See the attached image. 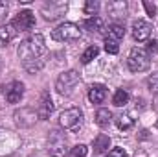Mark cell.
I'll use <instances>...</instances> for the list:
<instances>
[{
	"label": "cell",
	"instance_id": "3957f363",
	"mask_svg": "<svg viewBox=\"0 0 158 157\" xmlns=\"http://www.w3.org/2000/svg\"><path fill=\"white\" fill-rule=\"evenodd\" d=\"M59 124H61V128H64L68 131H77L81 128V124H83V111L79 107L64 109L59 115Z\"/></svg>",
	"mask_w": 158,
	"mask_h": 157
},
{
	"label": "cell",
	"instance_id": "7a4b0ae2",
	"mask_svg": "<svg viewBox=\"0 0 158 157\" xmlns=\"http://www.w3.org/2000/svg\"><path fill=\"white\" fill-rule=\"evenodd\" d=\"M127 65H129V70H131V72H143V70H147L149 65H151V59H149L147 50L142 48V46L131 48Z\"/></svg>",
	"mask_w": 158,
	"mask_h": 157
},
{
	"label": "cell",
	"instance_id": "9a60e30c",
	"mask_svg": "<svg viewBox=\"0 0 158 157\" xmlns=\"http://www.w3.org/2000/svg\"><path fill=\"white\" fill-rule=\"evenodd\" d=\"M85 28L86 30H90V32H96V34H101L103 30H105V20L101 19V17H90V19H86L85 20Z\"/></svg>",
	"mask_w": 158,
	"mask_h": 157
},
{
	"label": "cell",
	"instance_id": "9c48e42d",
	"mask_svg": "<svg viewBox=\"0 0 158 157\" xmlns=\"http://www.w3.org/2000/svg\"><path fill=\"white\" fill-rule=\"evenodd\" d=\"M151 32H153V26L143 20V19H138L132 22V37L138 41V43H143L151 37Z\"/></svg>",
	"mask_w": 158,
	"mask_h": 157
},
{
	"label": "cell",
	"instance_id": "ba28073f",
	"mask_svg": "<svg viewBox=\"0 0 158 157\" xmlns=\"http://www.w3.org/2000/svg\"><path fill=\"white\" fill-rule=\"evenodd\" d=\"M13 118H15L17 126H20V128H31V126L35 124V120L39 118V115H37V111L31 109V107H20V109L15 111Z\"/></svg>",
	"mask_w": 158,
	"mask_h": 157
},
{
	"label": "cell",
	"instance_id": "484cf974",
	"mask_svg": "<svg viewBox=\"0 0 158 157\" xmlns=\"http://www.w3.org/2000/svg\"><path fill=\"white\" fill-rule=\"evenodd\" d=\"M143 7H145V11H147V15L153 19L155 15H156V6L155 4H151V2H147V0H143Z\"/></svg>",
	"mask_w": 158,
	"mask_h": 157
},
{
	"label": "cell",
	"instance_id": "277c9868",
	"mask_svg": "<svg viewBox=\"0 0 158 157\" xmlns=\"http://www.w3.org/2000/svg\"><path fill=\"white\" fill-rule=\"evenodd\" d=\"M77 83H79V72L77 70H66V72H63V74L57 78L55 89H57L59 94L66 96V94H72V92H74V89L77 87Z\"/></svg>",
	"mask_w": 158,
	"mask_h": 157
},
{
	"label": "cell",
	"instance_id": "83f0119b",
	"mask_svg": "<svg viewBox=\"0 0 158 157\" xmlns=\"http://www.w3.org/2000/svg\"><path fill=\"white\" fill-rule=\"evenodd\" d=\"M158 50V46H156V41L153 39V41H149L147 43V54H155Z\"/></svg>",
	"mask_w": 158,
	"mask_h": 157
},
{
	"label": "cell",
	"instance_id": "e0dca14e",
	"mask_svg": "<svg viewBox=\"0 0 158 157\" xmlns=\"http://www.w3.org/2000/svg\"><path fill=\"white\" fill-rule=\"evenodd\" d=\"M116 126H118L121 131H127V129H131L134 126V118L131 117L129 113H123V115H119L116 118Z\"/></svg>",
	"mask_w": 158,
	"mask_h": 157
},
{
	"label": "cell",
	"instance_id": "7c38bea8",
	"mask_svg": "<svg viewBox=\"0 0 158 157\" xmlns=\"http://www.w3.org/2000/svg\"><path fill=\"white\" fill-rule=\"evenodd\" d=\"M92 146H94V154H105V152L110 148V137L105 135V133H99V135L94 139Z\"/></svg>",
	"mask_w": 158,
	"mask_h": 157
},
{
	"label": "cell",
	"instance_id": "f1b7e54d",
	"mask_svg": "<svg viewBox=\"0 0 158 157\" xmlns=\"http://www.w3.org/2000/svg\"><path fill=\"white\" fill-rule=\"evenodd\" d=\"M153 109H155V111L158 113V94L155 96V100H153Z\"/></svg>",
	"mask_w": 158,
	"mask_h": 157
},
{
	"label": "cell",
	"instance_id": "ac0fdd59",
	"mask_svg": "<svg viewBox=\"0 0 158 157\" xmlns=\"http://www.w3.org/2000/svg\"><path fill=\"white\" fill-rule=\"evenodd\" d=\"M107 9H109V15H112V17H125L127 6H125V2H110L107 6Z\"/></svg>",
	"mask_w": 158,
	"mask_h": 157
},
{
	"label": "cell",
	"instance_id": "d6986e66",
	"mask_svg": "<svg viewBox=\"0 0 158 157\" xmlns=\"http://www.w3.org/2000/svg\"><path fill=\"white\" fill-rule=\"evenodd\" d=\"M127 102H129V92H127L125 89H118V91L114 92L112 104H114L116 107H123V105H125Z\"/></svg>",
	"mask_w": 158,
	"mask_h": 157
},
{
	"label": "cell",
	"instance_id": "52a82bcc",
	"mask_svg": "<svg viewBox=\"0 0 158 157\" xmlns=\"http://www.w3.org/2000/svg\"><path fill=\"white\" fill-rule=\"evenodd\" d=\"M0 91H2L4 98L9 104H19L20 98H22V94H24V83H20V81H9V83L2 85Z\"/></svg>",
	"mask_w": 158,
	"mask_h": 157
},
{
	"label": "cell",
	"instance_id": "5b68a950",
	"mask_svg": "<svg viewBox=\"0 0 158 157\" xmlns=\"http://www.w3.org/2000/svg\"><path fill=\"white\" fill-rule=\"evenodd\" d=\"M81 37V30H79L77 24L74 22H63L59 24L53 32H52V39L59 41V43H64V41H77Z\"/></svg>",
	"mask_w": 158,
	"mask_h": 157
},
{
	"label": "cell",
	"instance_id": "4316f807",
	"mask_svg": "<svg viewBox=\"0 0 158 157\" xmlns=\"http://www.w3.org/2000/svg\"><path fill=\"white\" fill-rule=\"evenodd\" d=\"M7 11H9V9H7V4L0 0V22H2V20H6V17H7Z\"/></svg>",
	"mask_w": 158,
	"mask_h": 157
},
{
	"label": "cell",
	"instance_id": "2e32d148",
	"mask_svg": "<svg viewBox=\"0 0 158 157\" xmlns=\"http://www.w3.org/2000/svg\"><path fill=\"white\" fill-rule=\"evenodd\" d=\"M110 122H112V113H110L109 109L101 107V109L96 111V124H98L99 128H107Z\"/></svg>",
	"mask_w": 158,
	"mask_h": 157
},
{
	"label": "cell",
	"instance_id": "44dd1931",
	"mask_svg": "<svg viewBox=\"0 0 158 157\" xmlns=\"http://www.w3.org/2000/svg\"><path fill=\"white\" fill-rule=\"evenodd\" d=\"M98 9H99V2H98V0H86V4H85V13H86V15L96 17Z\"/></svg>",
	"mask_w": 158,
	"mask_h": 157
},
{
	"label": "cell",
	"instance_id": "8992f818",
	"mask_svg": "<svg viewBox=\"0 0 158 157\" xmlns=\"http://www.w3.org/2000/svg\"><path fill=\"white\" fill-rule=\"evenodd\" d=\"M11 24H13V28L17 32H28V30H31L35 26V15L30 9H22V11L17 13V17L13 19Z\"/></svg>",
	"mask_w": 158,
	"mask_h": 157
},
{
	"label": "cell",
	"instance_id": "7402d4cb",
	"mask_svg": "<svg viewBox=\"0 0 158 157\" xmlns=\"http://www.w3.org/2000/svg\"><path fill=\"white\" fill-rule=\"evenodd\" d=\"M86 154H88V148L85 144H77V146H74L70 150L68 157H86Z\"/></svg>",
	"mask_w": 158,
	"mask_h": 157
},
{
	"label": "cell",
	"instance_id": "603a6c76",
	"mask_svg": "<svg viewBox=\"0 0 158 157\" xmlns=\"http://www.w3.org/2000/svg\"><path fill=\"white\" fill-rule=\"evenodd\" d=\"M147 87H149L151 92H158V72H153L147 78Z\"/></svg>",
	"mask_w": 158,
	"mask_h": 157
},
{
	"label": "cell",
	"instance_id": "ffe728a7",
	"mask_svg": "<svg viewBox=\"0 0 158 157\" xmlns=\"http://www.w3.org/2000/svg\"><path fill=\"white\" fill-rule=\"evenodd\" d=\"M98 54H99V48H98V46H88V48L83 52V56H81V63H83V65H88L94 57H98Z\"/></svg>",
	"mask_w": 158,
	"mask_h": 157
},
{
	"label": "cell",
	"instance_id": "cb8c5ba5",
	"mask_svg": "<svg viewBox=\"0 0 158 157\" xmlns=\"http://www.w3.org/2000/svg\"><path fill=\"white\" fill-rule=\"evenodd\" d=\"M105 52L107 54H112V56H116L119 52V46H118V43H114V41H105Z\"/></svg>",
	"mask_w": 158,
	"mask_h": 157
},
{
	"label": "cell",
	"instance_id": "5bb4252c",
	"mask_svg": "<svg viewBox=\"0 0 158 157\" xmlns=\"http://www.w3.org/2000/svg\"><path fill=\"white\" fill-rule=\"evenodd\" d=\"M123 37H125V28H123V24L114 22V24L109 26V30H107V39L109 41L118 43V41H121Z\"/></svg>",
	"mask_w": 158,
	"mask_h": 157
},
{
	"label": "cell",
	"instance_id": "8fae6325",
	"mask_svg": "<svg viewBox=\"0 0 158 157\" xmlns=\"http://www.w3.org/2000/svg\"><path fill=\"white\" fill-rule=\"evenodd\" d=\"M107 98V87L105 85H92L88 91V100L92 104H103Z\"/></svg>",
	"mask_w": 158,
	"mask_h": 157
},
{
	"label": "cell",
	"instance_id": "4fadbf2b",
	"mask_svg": "<svg viewBox=\"0 0 158 157\" xmlns=\"http://www.w3.org/2000/svg\"><path fill=\"white\" fill-rule=\"evenodd\" d=\"M17 35V30L13 28V24H6V26H0V48L2 46H7L13 37Z\"/></svg>",
	"mask_w": 158,
	"mask_h": 157
},
{
	"label": "cell",
	"instance_id": "d4e9b609",
	"mask_svg": "<svg viewBox=\"0 0 158 157\" xmlns=\"http://www.w3.org/2000/svg\"><path fill=\"white\" fill-rule=\"evenodd\" d=\"M105 157H129V155H127V152L123 148H112Z\"/></svg>",
	"mask_w": 158,
	"mask_h": 157
},
{
	"label": "cell",
	"instance_id": "6da1fadb",
	"mask_svg": "<svg viewBox=\"0 0 158 157\" xmlns=\"http://www.w3.org/2000/svg\"><path fill=\"white\" fill-rule=\"evenodd\" d=\"M19 59L22 61V67L35 74L37 70H40L46 63V56H48V48H46V43H44V35L42 34H35V35H30L28 39H24L19 44Z\"/></svg>",
	"mask_w": 158,
	"mask_h": 157
},
{
	"label": "cell",
	"instance_id": "30bf717a",
	"mask_svg": "<svg viewBox=\"0 0 158 157\" xmlns=\"http://www.w3.org/2000/svg\"><path fill=\"white\" fill-rule=\"evenodd\" d=\"M52 111H53V102H52V98H50L48 92H42L40 104H39V107H37V115H39L40 120H48L50 115H52Z\"/></svg>",
	"mask_w": 158,
	"mask_h": 157
}]
</instances>
